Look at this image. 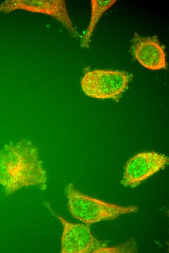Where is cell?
<instances>
[{
  "label": "cell",
  "mask_w": 169,
  "mask_h": 253,
  "mask_svg": "<svg viewBox=\"0 0 169 253\" xmlns=\"http://www.w3.org/2000/svg\"><path fill=\"white\" fill-rule=\"evenodd\" d=\"M47 181L38 149L30 141L11 143L0 150V185L6 195L29 186L45 189Z\"/></svg>",
  "instance_id": "1"
},
{
  "label": "cell",
  "mask_w": 169,
  "mask_h": 253,
  "mask_svg": "<svg viewBox=\"0 0 169 253\" xmlns=\"http://www.w3.org/2000/svg\"><path fill=\"white\" fill-rule=\"evenodd\" d=\"M49 208L63 226L62 253H131L136 251L134 240L108 246L93 235L89 225L68 222Z\"/></svg>",
  "instance_id": "2"
},
{
  "label": "cell",
  "mask_w": 169,
  "mask_h": 253,
  "mask_svg": "<svg viewBox=\"0 0 169 253\" xmlns=\"http://www.w3.org/2000/svg\"><path fill=\"white\" fill-rule=\"evenodd\" d=\"M65 193L72 217L88 225L114 220L120 215L137 212L138 209L135 206L118 205L85 195L72 183L66 186Z\"/></svg>",
  "instance_id": "3"
},
{
  "label": "cell",
  "mask_w": 169,
  "mask_h": 253,
  "mask_svg": "<svg viewBox=\"0 0 169 253\" xmlns=\"http://www.w3.org/2000/svg\"><path fill=\"white\" fill-rule=\"evenodd\" d=\"M132 79V75L125 71L94 69L84 73L81 86L84 93L91 98L118 102Z\"/></svg>",
  "instance_id": "4"
},
{
  "label": "cell",
  "mask_w": 169,
  "mask_h": 253,
  "mask_svg": "<svg viewBox=\"0 0 169 253\" xmlns=\"http://www.w3.org/2000/svg\"><path fill=\"white\" fill-rule=\"evenodd\" d=\"M169 158L154 151H144L131 157L126 162L121 184L134 188L147 178L164 169Z\"/></svg>",
  "instance_id": "5"
},
{
  "label": "cell",
  "mask_w": 169,
  "mask_h": 253,
  "mask_svg": "<svg viewBox=\"0 0 169 253\" xmlns=\"http://www.w3.org/2000/svg\"><path fill=\"white\" fill-rule=\"evenodd\" d=\"M17 9L43 13L54 17L67 28L70 35L77 39L82 36L74 28L66 9L65 1L59 0H6L0 5V11L8 13Z\"/></svg>",
  "instance_id": "6"
},
{
  "label": "cell",
  "mask_w": 169,
  "mask_h": 253,
  "mask_svg": "<svg viewBox=\"0 0 169 253\" xmlns=\"http://www.w3.org/2000/svg\"><path fill=\"white\" fill-rule=\"evenodd\" d=\"M130 51L134 57L148 69L156 70L167 68L165 48L157 36L144 37L134 33L131 40Z\"/></svg>",
  "instance_id": "7"
},
{
  "label": "cell",
  "mask_w": 169,
  "mask_h": 253,
  "mask_svg": "<svg viewBox=\"0 0 169 253\" xmlns=\"http://www.w3.org/2000/svg\"><path fill=\"white\" fill-rule=\"evenodd\" d=\"M116 0H91V16L85 34L82 36L81 47H88L91 36L99 20L103 14L116 2Z\"/></svg>",
  "instance_id": "8"
}]
</instances>
